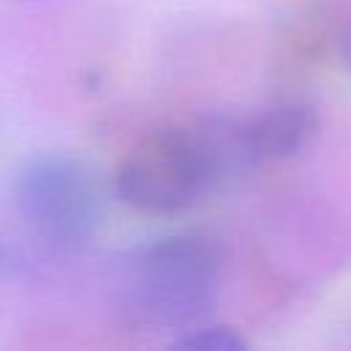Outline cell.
Wrapping results in <instances>:
<instances>
[{
  "label": "cell",
  "instance_id": "6da1fadb",
  "mask_svg": "<svg viewBox=\"0 0 351 351\" xmlns=\"http://www.w3.org/2000/svg\"><path fill=\"white\" fill-rule=\"evenodd\" d=\"M219 247L203 233H173L123 255L115 277V310L145 332H186L208 315L219 293Z\"/></svg>",
  "mask_w": 351,
  "mask_h": 351
},
{
  "label": "cell",
  "instance_id": "7a4b0ae2",
  "mask_svg": "<svg viewBox=\"0 0 351 351\" xmlns=\"http://www.w3.org/2000/svg\"><path fill=\"white\" fill-rule=\"evenodd\" d=\"M14 206L38 241L58 252H77L104 219V189L88 162L69 154H41L16 173Z\"/></svg>",
  "mask_w": 351,
  "mask_h": 351
},
{
  "label": "cell",
  "instance_id": "3957f363",
  "mask_svg": "<svg viewBox=\"0 0 351 351\" xmlns=\"http://www.w3.org/2000/svg\"><path fill=\"white\" fill-rule=\"evenodd\" d=\"M219 178L197 126L159 129L137 140L115 170L118 197L154 217H170L192 208Z\"/></svg>",
  "mask_w": 351,
  "mask_h": 351
},
{
  "label": "cell",
  "instance_id": "277c9868",
  "mask_svg": "<svg viewBox=\"0 0 351 351\" xmlns=\"http://www.w3.org/2000/svg\"><path fill=\"white\" fill-rule=\"evenodd\" d=\"M247 129L261 162L299 154L315 134V112L302 101H280L258 115H247Z\"/></svg>",
  "mask_w": 351,
  "mask_h": 351
},
{
  "label": "cell",
  "instance_id": "5b68a950",
  "mask_svg": "<svg viewBox=\"0 0 351 351\" xmlns=\"http://www.w3.org/2000/svg\"><path fill=\"white\" fill-rule=\"evenodd\" d=\"M176 351H241L244 340L228 326H192L176 343Z\"/></svg>",
  "mask_w": 351,
  "mask_h": 351
}]
</instances>
